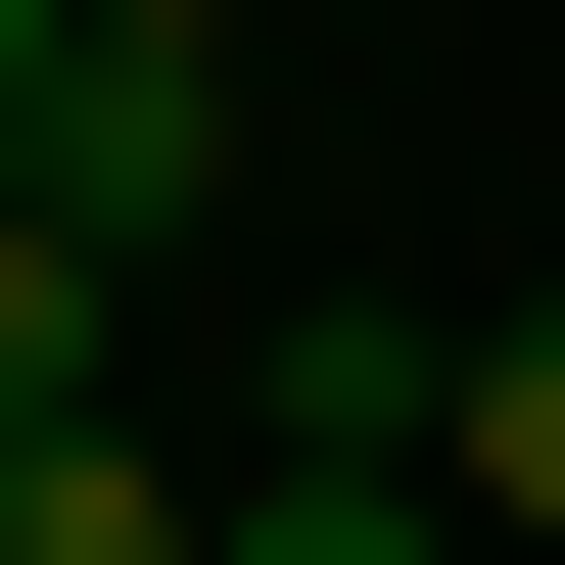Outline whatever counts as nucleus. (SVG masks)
Listing matches in <instances>:
<instances>
[{
	"label": "nucleus",
	"instance_id": "nucleus-3",
	"mask_svg": "<svg viewBox=\"0 0 565 565\" xmlns=\"http://www.w3.org/2000/svg\"><path fill=\"white\" fill-rule=\"evenodd\" d=\"M0 565H236V519H189L141 424H0Z\"/></svg>",
	"mask_w": 565,
	"mask_h": 565
},
{
	"label": "nucleus",
	"instance_id": "nucleus-4",
	"mask_svg": "<svg viewBox=\"0 0 565 565\" xmlns=\"http://www.w3.org/2000/svg\"><path fill=\"white\" fill-rule=\"evenodd\" d=\"M95 377H141V282L47 236V189H0V424H95Z\"/></svg>",
	"mask_w": 565,
	"mask_h": 565
},
{
	"label": "nucleus",
	"instance_id": "nucleus-5",
	"mask_svg": "<svg viewBox=\"0 0 565 565\" xmlns=\"http://www.w3.org/2000/svg\"><path fill=\"white\" fill-rule=\"evenodd\" d=\"M236 565H471V519H424V471H236Z\"/></svg>",
	"mask_w": 565,
	"mask_h": 565
},
{
	"label": "nucleus",
	"instance_id": "nucleus-1",
	"mask_svg": "<svg viewBox=\"0 0 565 565\" xmlns=\"http://www.w3.org/2000/svg\"><path fill=\"white\" fill-rule=\"evenodd\" d=\"M0 189H47V236H95V282H189V189H236V47H95V95L0 141Z\"/></svg>",
	"mask_w": 565,
	"mask_h": 565
},
{
	"label": "nucleus",
	"instance_id": "nucleus-6",
	"mask_svg": "<svg viewBox=\"0 0 565 565\" xmlns=\"http://www.w3.org/2000/svg\"><path fill=\"white\" fill-rule=\"evenodd\" d=\"M47 95H95V0H0V141H47Z\"/></svg>",
	"mask_w": 565,
	"mask_h": 565
},
{
	"label": "nucleus",
	"instance_id": "nucleus-7",
	"mask_svg": "<svg viewBox=\"0 0 565 565\" xmlns=\"http://www.w3.org/2000/svg\"><path fill=\"white\" fill-rule=\"evenodd\" d=\"M95 47H236V0H95Z\"/></svg>",
	"mask_w": 565,
	"mask_h": 565
},
{
	"label": "nucleus",
	"instance_id": "nucleus-2",
	"mask_svg": "<svg viewBox=\"0 0 565 565\" xmlns=\"http://www.w3.org/2000/svg\"><path fill=\"white\" fill-rule=\"evenodd\" d=\"M424 519H471V565H565V282L471 330V377H424Z\"/></svg>",
	"mask_w": 565,
	"mask_h": 565
}]
</instances>
